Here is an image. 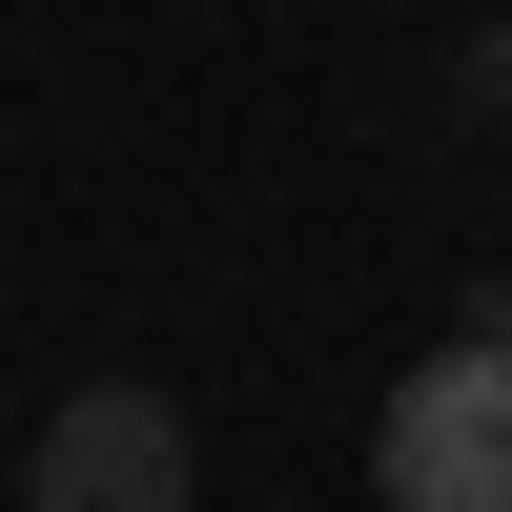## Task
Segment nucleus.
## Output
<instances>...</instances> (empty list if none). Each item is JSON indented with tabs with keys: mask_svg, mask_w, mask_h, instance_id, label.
I'll use <instances>...</instances> for the list:
<instances>
[{
	"mask_svg": "<svg viewBox=\"0 0 512 512\" xmlns=\"http://www.w3.org/2000/svg\"><path fill=\"white\" fill-rule=\"evenodd\" d=\"M472 123H492V144H512V21L472 41Z\"/></svg>",
	"mask_w": 512,
	"mask_h": 512,
	"instance_id": "7ed1b4c3",
	"label": "nucleus"
},
{
	"mask_svg": "<svg viewBox=\"0 0 512 512\" xmlns=\"http://www.w3.org/2000/svg\"><path fill=\"white\" fill-rule=\"evenodd\" d=\"M369 472H390V512H512V328L410 369L390 431H369Z\"/></svg>",
	"mask_w": 512,
	"mask_h": 512,
	"instance_id": "f03ea898",
	"label": "nucleus"
},
{
	"mask_svg": "<svg viewBox=\"0 0 512 512\" xmlns=\"http://www.w3.org/2000/svg\"><path fill=\"white\" fill-rule=\"evenodd\" d=\"M205 492V431H185V390H62L21 431V512H185Z\"/></svg>",
	"mask_w": 512,
	"mask_h": 512,
	"instance_id": "f257e3e1",
	"label": "nucleus"
}]
</instances>
